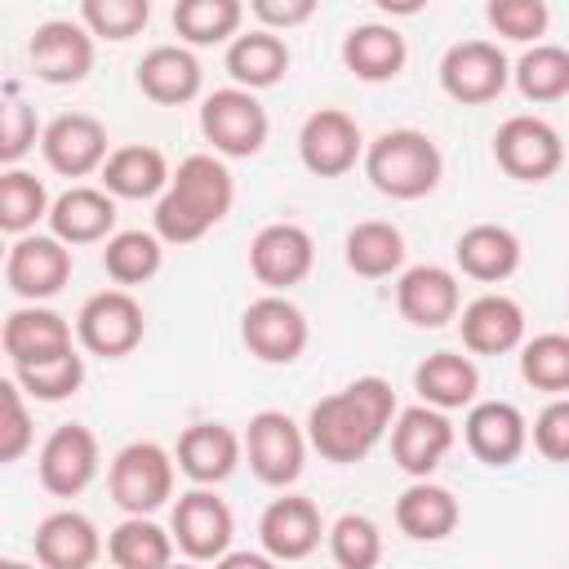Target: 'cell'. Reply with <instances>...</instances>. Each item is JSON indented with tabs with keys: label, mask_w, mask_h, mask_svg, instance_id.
I'll return each instance as SVG.
<instances>
[{
	"label": "cell",
	"mask_w": 569,
	"mask_h": 569,
	"mask_svg": "<svg viewBox=\"0 0 569 569\" xmlns=\"http://www.w3.org/2000/svg\"><path fill=\"white\" fill-rule=\"evenodd\" d=\"M391 413H396L391 382L378 378V373H365V378L347 382L342 391H333V396L311 405L307 445L325 462H360V458H369V449L391 427Z\"/></svg>",
	"instance_id": "6da1fadb"
},
{
	"label": "cell",
	"mask_w": 569,
	"mask_h": 569,
	"mask_svg": "<svg viewBox=\"0 0 569 569\" xmlns=\"http://www.w3.org/2000/svg\"><path fill=\"white\" fill-rule=\"evenodd\" d=\"M231 200H236L231 169L218 156L196 151L173 169L169 191L156 200V213H151L156 236L164 244H191L231 213Z\"/></svg>",
	"instance_id": "7a4b0ae2"
},
{
	"label": "cell",
	"mask_w": 569,
	"mask_h": 569,
	"mask_svg": "<svg viewBox=\"0 0 569 569\" xmlns=\"http://www.w3.org/2000/svg\"><path fill=\"white\" fill-rule=\"evenodd\" d=\"M445 160L422 129H387L365 147V178L391 200H422L440 187Z\"/></svg>",
	"instance_id": "3957f363"
},
{
	"label": "cell",
	"mask_w": 569,
	"mask_h": 569,
	"mask_svg": "<svg viewBox=\"0 0 569 569\" xmlns=\"http://www.w3.org/2000/svg\"><path fill=\"white\" fill-rule=\"evenodd\" d=\"M107 485L124 516H151L173 493V458L156 440H133L111 458Z\"/></svg>",
	"instance_id": "277c9868"
},
{
	"label": "cell",
	"mask_w": 569,
	"mask_h": 569,
	"mask_svg": "<svg viewBox=\"0 0 569 569\" xmlns=\"http://www.w3.org/2000/svg\"><path fill=\"white\" fill-rule=\"evenodd\" d=\"M244 458H249V471L271 485V489H284L302 476V462H307V431L280 413V409H262L249 418L244 427Z\"/></svg>",
	"instance_id": "5b68a950"
},
{
	"label": "cell",
	"mask_w": 569,
	"mask_h": 569,
	"mask_svg": "<svg viewBox=\"0 0 569 569\" xmlns=\"http://www.w3.org/2000/svg\"><path fill=\"white\" fill-rule=\"evenodd\" d=\"M267 111L262 102L249 93V89H213L204 102H200V133L213 142L218 156H231V160H244V156H258L262 142H267Z\"/></svg>",
	"instance_id": "8992f818"
},
{
	"label": "cell",
	"mask_w": 569,
	"mask_h": 569,
	"mask_svg": "<svg viewBox=\"0 0 569 569\" xmlns=\"http://www.w3.org/2000/svg\"><path fill=\"white\" fill-rule=\"evenodd\" d=\"M142 302L129 289H102L93 298H84V307L76 311V338L84 351L102 356V360H120L142 342Z\"/></svg>",
	"instance_id": "52a82bcc"
},
{
	"label": "cell",
	"mask_w": 569,
	"mask_h": 569,
	"mask_svg": "<svg viewBox=\"0 0 569 569\" xmlns=\"http://www.w3.org/2000/svg\"><path fill=\"white\" fill-rule=\"evenodd\" d=\"M493 160L516 182H547L565 164L560 133L538 116H511L493 133Z\"/></svg>",
	"instance_id": "ba28073f"
},
{
	"label": "cell",
	"mask_w": 569,
	"mask_h": 569,
	"mask_svg": "<svg viewBox=\"0 0 569 569\" xmlns=\"http://www.w3.org/2000/svg\"><path fill=\"white\" fill-rule=\"evenodd\" d=\"M511 80V62L493 40H458L440 58V89L462 107L493 102Z\"/></svg>",
	"instance_id": "9c48e42d"
},
{
	"label": "cell",
	"mask_w": 569,
	"mask_h": 569,
	"mask_svg": "<svg viewBox=\"0 0 569 569\" xmlns=\"http://www.w3.org/2000/svg\"><path fill=\"white\" fill-rule=\"evenodd\" d=\"M240 338L262 365H293L307 351V316L284 293H262L240 316Z\"/></svg>",
	"instance_id": "30bf717a"
},
{
	"label": "cell",
	"mask_w": 569,
	"mask_h": 569,
	"mask_svg": "<svg viewBox=\"0 0 569 569\" xmlns=\"http://www.w3.org/2000/svg\"><path fill=\"white\" fill-rule=\"evenodd\" d=\"M169 533L178 542V551H187L191 560H222L231 551V533H236V516L231 507L213 493V489H191L173 502V520Z\"/></svg>",
	"instance_id": "8fae6325"
},
{
	"label": "cell",
	"mask_w": 569,
	"mask_h": 569,
	"mask_svg": "<svg viewBox=\"0 0 569 569\" xmlns=\"http://www.w3.org/2000/svg\"><path fill=\"white\" fill-rule=\"evenodd\" d=\"M311 267H316V244H311L307 227H298V222H271L249 240V271L271 293L302 284L311 276Z\"/></svg>",
	"instance_id": "7c38bea8"
},
{
	"label": "cell",
	"mask_w": 569,
	"mask_h": 569,
	"mask_svg": "<svg viewBox=\"0 0 569 569\" xmlns=\"http://www.w3.org/2000/svg\"><path fill=\"white\" fill-rule=\"evenodd\" d=\"M298 156L316 178H342L365 156L360 124L338 107H320L298 129Z\"/></svg>",
	"instance_id": "4fadbf2b"
},
{
	"label": "cell",
	"mask_w": 569,
	"mask_h": 569,
	"mask_svg": "<svg viewBox=\"0 0 569 569\" xmlns=\"http://www.w3.org/2000/svg\"><path fill=\"white\" fill-rule=\"evenodd\" d=\"M27 58L44 84H80L93 71V36L84 22L49 18L31 31Z\"/></svg>",
	"instance_id": "5bb4252c"
},
{
	"label": "cell",
	"mask_w": 569,
	"mask_h": 569,
	"mask_svg": "<svg viewBox=\"0 0 569 569\" xmlns=\"http://www.w3.org/2000/svg\"><path fill=\"white\" fill-rule=\"evenodd\" d=\"M36 471H40V485L53 493V498H76L93 485L98 476V440L89 427L80 422H62L49 431V440L40 445V458H36Z\"/></svg>",
	"instance_id": "9a60e30c"
},
{
	"label": "cell",
	"mask_w": 569,
	"mask_h": 569,
	"mask_svg": "<svg viewBox=\"0 0 569 569\" xmlns=\"http://www.w3.org/2000/svg\"><path fill=\"white\" fill-rule=\"evenodd\" d=\"M40 151H44L49 169L62 173V178H84L93 169L102 173V164L111 156L107 151V129L89 111H62V116H53L44 124V133H40Z\"/></svg>",
	"instance_id": "2e32d148"
},
{
	"label": "cell",
	"mask_w": 569,
	"mask_h": 569,
	"mask_svg": "<svg viewBox=\"0 0 569 569\" xmlns=\"http://www.w3.org/2000/svg\"><path fill=\"white\" fill-rule=\"evenodd\" d=\"M71 280V249L58 236H22L4 253V284L27 298L31 307L40 298H53Z\"/></svg>",
	"instance_id": "e0dca14e"
},
{
	"label": "cell",
	"mask_w": 569,
	"mask_h": 569,
	"mask_svg": "<svg viewBox=\"0 0 569 569\" xmlns=\"http://www.w3.org/2000/svg\"><path fill=\"white\" fill-rule=\"evenodd\" d=\"M320 538H329L320 507L302 493L271 498L267 511L258 516V542L271 560H307L320 547Z\"/></svg>",
	"instance_id": "ac0fdd59"
},
{
	"label": "cell",
	"mask_w": 569,
	"mask_h": 569,
	"mask_svg": "<svg viewBox=\"0 0 569 569\" xmlns=\"http://www.w3.org/2000/svg\"><path fill=\"white\" fill-rule=\"evenodd\" d=\"M449 449H453V422L431 405L405 409L396 418V427H391V458L413 480H427L445 462Z\"/></svg>",
	"instance_id": "d6986e66"
},
{
	"label": "cell",
	"mask_w": 569,
	"mask_h": 569,
	"mask_svg": "<svg viewBox=\"0 0 569 569\" xmlns=\"http://www.w3.org/2000/svg\"><path fill=\"white\" fill-rule=\"evenodd\" d=\"M4 356L13 369H31V365H49L71 356V325L67 316L49 311V307H18L4 316Z\"/></svg>",
	"instance_id": "ffe728a7"
},
{
	"label": "cell",
	"mask_w": 569,
	"mask_h": 569,
	"mask_svg": "<svg viewBox=\"0 0 569 569\" xmlns=\"http://www.w3.org/2000/svg\"><path fill=\"white\" fill-rule=\"evenodd\" d=\"M462 307V289H458V276L449 267H436V262H422V267H409L400 271L396 280V311L418 325V329H440L458 316Z\"/></svg>",
	"instance_id": "44dd1931"
},
{
	"label": "cell",
	"mask_w": 569,
	"mask_h": 569,
	"mask_svg": "<svg viewBox=\"0 0 569 569\" xmlns=\"http://www.w3.org/2000/svg\"><path fill=\"white\" fill-rule=\"evenodd\" d=\"M462 436L485 467H511L529 445V422L511 400H480L467 409Z\"/></svg>",
	"instance_id": "7402d4cb"
},
{
	"label": "cell",
	"mask_w": 569,
	"mask_h": 569,
	"mask_svg": "<svg viewBox=\"0 0 569 569\" xmlns=\"http://www.w3.org/2000/svg\"><path fill=\"white\" fill-rule=\"evenodd\" d=\"M462 347L476 356H507L525 347V311L507 293H480L476 302L462 307Z\"/></svg>",
	"instance_id": "603a6c76"
},
{
	"label": "cell",
	"mask_w": 569,
	"mask_h": 569,
	"mask_svg": "<svg viewBox=\"0 0 569 569\" xmlns=\"http://www.w3.org/2000/svg\"><path fill=\"white\" fill-rule=\"evenodd\" d=\"M240 453H244V440L227 422H191L178 436V467L200 489L222 485L240 467Z\"/></svg>",
	"instance_id": "cb8c5ba5"
},
{
	"label": "cell",
	"mask_w": 569,
	"mask_h": 569,
	"mask_svg": "<svg viewBox=\"0 0 569 569\" xmlns=\"http://www.w3.org/2000/svg\"><path fill=\"white\" fill-rule=\"evenodd\" d=\"M36 560L40 569H93L102 556V538L89 516L80 511H49L36 525Z\"/></svg>",
	"instance_id": "d4e9b609"
},
{
	"label": "cell",
	"mask_w": 569,
	"mask_h": 569,
	"mask_svg": "<svg viewBox=\"0 0 569 569\" xmlns=\"http://www.w3.org/2000/svg\"><path fill=\"white\" fill-rule=\"evenodd\" d=\"M169 160L160 147H147V142H129V147H116L102 164V191L116 196V200H160L169 191Z\"/></svg>",
	"instance_id": "484cf974"
},
{
	"label": "cell",
	"mask_w": 569,
	"mask_h": 569,
	"mask_svg": "<svg viewBox=\"0 0 569 569\" xmlns=\"http://www.w3.org/2000/svg\"><path fill=\"white\" fill-rule=\"evenodd\" d=\"M111 227H116V196L98 187H71L49 209V236H58L67 249L111 240Z\"/></svg>",
	"instance_id": "4316f807"
},
{
	"label": "cell",
	"mask_w": 569,
	"mask_h": 569,
	"mask_svg": "<svg viewBox=\"0 0 569 569\" xmlns=\"http://www.w3.org/2000/svg\"><path fill=\"white\" fill-rule=\"evenodd\" d=\"M405 36L387 22H360L342 36V67L356 76V80H369V84H382V80H396L405 71Z\"/></svg>",
	"instance_id": "83f0119b"
},
{
	"label": "cell",
	"mask_w": 569,
	"mask_h": 569,
	"mask_svg": "<svg viewBox=\"0 0 569 569\" xmlns=\"http://www.w3.org/2000/svg\"><path fill=\"white\" fill-rule=\"evenodd\" d=\"M200 80H204V71H200L196 53L182 49V44H156V49H147L142 62H138V89H142L151 102H160V107H182V102H191V98L200 93Z\"/></svg>",
	"instance_id": "f1b7e54d"
},
{
	"label": "cell",
	"mask_w": 569,
	"mask_h": 569,
	"mask_svg": "<svg viewBox=\"0 0 569 569\" xmlns=\"http://www.w3.org/2000/svg\"><path fill=\"white\" fill-rule=\"evenodd\" d=\"M453 262L462 276H471L480 284H498L520 267V240H516V231H507L498 222H476L458 236Z\"/></svg>",
	"instance_id": "f546056e"
},
{
	"label": "cell",
	"mask_w": 569,
	"mask_h": 569,
	"mask_svg": "<svg viewBox=\"0 0 569 569\" xmlns=\"http://www.w3.org/2000/svg\"><path fill=\"white\" fill-rule=\"evenodd\" d=\"M413 391L422 396V405L449 413V409L476 405L480 369H476L467 356H458V351H431V356L413 369Z\"/></svg>",
	"instance_id": "4dcf8cb0"
},
{
	"label": "cell",
	"mask_w": 569,
	"mask_h": 569,
	"mask_svg": "<svg viewBox=\"0 0 569 569\" xmlns=\"http://www.w3.org/2000/svg\"><path fill=\"white\" fill-rule=\"evenodd\" d=\"M396 525L413 542H440V538H449L458 529V498L445 485L413 480L396 498Z\"/></svg>",
	"instance_id": "1f68e13d"
},
{
	"label": "cell",
	"mask_w": 569,
	"mask_h": 569,
	"mask_svg": "<svg viewBox=\"0 0 569 569\" xmlns=\"http://www.w3.org/2000/svg\"><path fill=\"white\" fill-rule=\"evenodd\" d=\"M289 71V44L276 31H244L227 44V76L236 80V89H271L280 84Z\"/></svg>",
	"instance_id": "d6a6232c"
},
{
	"label": "cell",
	"mask_w": 569,
	"mask_h": 569,
	"mask_svg": "<svg viewBox=\"0 0 569 569\" xmlns=\"http://www.w3.org/2000/svg\"><path fill=\"white\" fill-rule=\"evenodd\" d=\"M107 556L116 569H169L173 565V533H164L147 516H124L107 533Z\"/></svg>",
	"instance_id": "836d02e7"
},
{
	"label": "cell",
	"mask_w": 569,
	"mask_h": 569,
	"mask_svg": "<svg viewBox=\"0 0 569 569\" xmlns=\"http://www.w3.org/2000/svg\"><path fill=\"white\" fill-rule=\"evenodd\" d=\"M342 253H347V267H351L356 276L382 280V276H396V271L405 267V236H400L391 222L369 218V222H356V227L347 231Z\"/></svg>",
	"instance_id": "e575fe53"
},
{
	"label": "cell",
	"mask_w": 569,
	"mask_h": 569,
	"mask_svg": "<svg viewBox=\"0 0 569 569\" xmlns=\"http://www.w3.org/2000/svg\"><path fill=\"white\" fill-rule=\"evenodd\" d=\"M520 98L529 102H560L569 93V49L565 44H533L511 67Z\"/></svg>",
	"instance_id": "d590c367"
},
{
	"label": "cell",
	"mask_w": 569,
	"mask_h": 569,
	"mask_svg": "<svg viewBox=\"0 0 569 569\" xmlns=\"http://www.w3.org/2000/svg\"><path fill=\"white\" fill-rule=\"evenodd\" d=\"M49 209H53V200L36 173H27V169L0 173V231L22 240V236H31V227L40 218H49Z\"/></svg>",
	"instance_id": "8d00e7d4"
},
{
	"label": "cell",
	"mask_w": 569,
	"mask_h": 569,
	"mask_svg": "<svg viewBox=\"0 0 569 569\" xmlns=\"http://www.w3.org/2000/svg\"><path fill=\"white\" fill-rule=\"evenodd\" d=\"M244 18L240 0H178L173 4V31L187 44H222L236 40Z\"/></svg>",
	"instance_id": "74e56055"
},
{
	"label": "cell",
	"mask_w": 569,
	"mask_h": 569,
	"mask_svg": "<svg viewBox=\"0 0 569 569\" xmlns=\"http://www.w3.org/2000/svg\"><path fill=\"white\" fill-rule=\"evenodd\" d=\"M164 262V249H160V236L156 231H116L102 249V267L116 284H147Z\"/></svg>",
	"instance_id": "f35d334b"
},
{
	"label": "cell",
	"mask_w": 569,
	"mask_h": 569,
	"mask_svg": "<svg viewBox=\"0 0 569 569\" xmlns=\"http://www.w3.org/2000/svg\"><path fill=\"white\" fill-rule=\"evenodd\" d=\"M520 378L533 391H569V333H538L520 347Z\"/></svg>",
	"instance_id": "ab89813d"
},
{
	"label": "cell",
	"mask_w": 569,
	"mask_h": 569,
	"mask_svg": "<svg viewBox=\"0 0 569 569\" xmlns=\"http://www.w3.org/2000/svg\"><path fill=\"white\" fill-rule=\"evenodd\" d=\"M329 556L338 569H378V560H382L378 525L369 516H356V511L338 516L329 525Z\"/></svg>",
	"instance_id": "60d3db41"
},
{
	"label": "cell",
	"mask_w": 569,
	"mask_h": 569,
	"mask_svg": "<svg viewBox=\"0 0 569 569\" xmlns=\"http://www.w3.org/2000/svg\"><path fill=\"white\" fill-rule=\"evenodd\" d=\"M151 4L147 0H84L80 4V22L89 27V36L102 40H129L147 27Z\"/></svg>",
	"instance_id": "b9f144b4"
},
{
	"label": "cell",
	"mask_w": 569,
	"mask_h": 569,
	"mask_svg": "<svg viewBox=\"0 0 569 569\" xmlns=\"http://www.w3.org/2000/svg\"><path fill=\"white\" fill-rule=\"evenodd\" d=\"M13 382L31 396V400H67L80 391L84 382V356H62L49 365H31V369H13Z\"/></svg>",
	"instance_id": "7bdbcfd3"
},
{
	"label": "cell",
	"mask_w": 569,
	"mask_h": 569,
	"mask_svg": "<svg viewBox=\"0 0 569 569\" xmlns=\"http://www.w3.org/2000/svg\"><path fill=\"white\" fill-rule=\"evenodd\" d=\"M485 18H489V27H493L498 36L525 44V40H538V36L547 31L551 9H547L542 0H489V4H485Z\"/></svg>",
	"instance_id": "ee69618b"
},
{
	"label": "cell",
	"mask_w": 569,
	"mask_h": 569,
	"mask_svg": "<svg viewBox=\"0 0 569 569\" xmlns=\"http://www.w3.org/2000/svg\"><path fill=\"white\" fill-rule=\"evenodd\" d=\"M22 387L13 378L0 382V409H4V422H0V462H18L27 449H31V413L22 405Z\"/></svg>",
	"instance_id": "f6af8a7d"
},
{
	"label": "cell",
	"mask_w": 569,
	"mask_h": 569,
	"mask_svg": "<svg viewBox=\"0 0 569 569\" xmlns=\"http://www.w3.org/2000/svg\"><path fill=\"white\" fill-rule=\"evenodd\" d=\"M36 133H44L36 124V111L22 102V98H9L4 111H0V160L13 169L31 147H36Z\"/></svg>",
	"instance_id": "bcb514c9"
},
{
	"label": "cell",
	"mask_w": 569,
	"mask_h": 569,
	"mask_svg": "<svg viewBox=\"0 0 569 569\" xmlns=\"http://www.w3.org/2000/svg\"><path fill=\"white\" fill-rule=\"evenodd\" d=\"M533 449L547 462H569V396L551 400L538 418H533Z\"/></svg>",
	"instance_id": "7dc6e473"
},
{
	"label": "cell",
	"mask_w": 569,
	"mask_h": 569,
	"mask_svg": "<svg viewBox=\"0 0 569 569\" xmlns=\"http://www.w3.org/2000/svg\"><path fill=\"white\" fill-rule=\"evenodd\" d=\"M249 9L262 22V31H289L316 13V0H253Z\"/></svg>",
	"instance_id": "c3c4849f"
},
{
	"label": "cell",
	"mask_w": 569,
	"mask_h": 569,
	"mask_svg": "<svg viewBox=\"0 0 569 569\" xmlns=\"http://www.w3.org/2000/svg\"><path fill=\"white\" fill-rule=\"evenodd\" d=\"M213 569H280V560H271L267 551H227Z\"/></svg>",
	"instance_id": "681fc988"
},
{
	"label": "cell",
	"mask_w": 569,
	"mask_h": 569,
	"mask_svg": "<svg viewBox=\"0 0 569 569\" xmlns=\"http://www.w3.org/2000/svg\"><path fill=\"white\" fill-rule=\"evenodd\" d=\"M0 569H36V565H27V560H0Z\"/></svg>",
	"instance_id": "f907efd6"
},
{
	"label": "cell",
	"mask_w": 569,
	"mask_h": 569,
	"mask_svg": "<svg viewBox=\"0 0 569 569\" xmlns=\"http://www.w3.org/2000/svg\"><path fill=\"white\" fill-rule=\"evenodd\" d=\"M169 569H196V565H169Z\"/></svg>",
	"instance_id": "816d5d0a"
}]
</instances>
